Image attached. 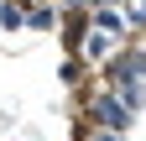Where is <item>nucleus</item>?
Segmentation results:
<instances>
[{
  "label": "nucleus",
  "mask_w": 146,
  "mask_h": 141,
  "mask_svg": "<svg viewBox=\"0 0 146 141\" xmlns=\"http://www.w3.org/2000/svg\"><path fill=\"white\" fill-rule=\"evenodd\" d=\"M94 5H120V0H89V11H94Z\"/></svg>",
  "instance_id": "9d476101"
},
{
  "label": "nucleus",
  "mask_w": 146,
  "mask_h": 141,
  "mask_svg": "<svg viewBox=\"0 0 146 141\" xmlns=\"http://www.w3.org/2000/svg\"><path fill=\"white\" fill-rule=\"evenodd\" d=\"M84 141H125V131H84Z\"/></svg>",
  "instance_id": "6e6552de"
},
{
  "label": "nucleus",
  "mask_w": 146,
  "mask_h": 141,
  "mask_svg": "<svg viewBox=\"0 0 146 141\" xmlns=\"http://www.w3.org/2000/svg\"><path fill=\"white\" fill-rule=\"evenodd\" d=\"M89 26L110 31V37H125V26H131V11H120V5H94V16H89Z\"/></svg>",
  "instance_id": "f03ea898"
},
{
  "label": "nucleus",
  "mask_w": 146,
  "mask_h": 141,
  "mask_svg": "<svg viewBox=\"0 0 146 141\" xmlns=\"http://www.w3.org/2000/svg\"><path fill=\"white\" fill-rule=\"evenodd\" d=\"M84 31H89V16H84V11H68V21H63V42H68V52H78Z\"/></svg>",
  "instance_id": "20e7f679"
},
{
  "label": "nucleus",
  "mask_w": 146,
  "mask_h": 141,
  "mask_svg": "<svg viewBox=\"0 0 146 141\" xmlns=\"http://www.w3.org/2000/svg\"><path fill=\"white\" fill-rule=\"evenodd\" d=\"M89 120H94L99 131H131L136 110H131V104H125L115 89H104V94H94V99H89Z\"/></svg>",
  "instance_id": "f257e3e1"
},
{
  "label": "nucleus",
  "mask_w": 146,
  "mask_h": 141,
  "mask_svg": "<svg viewBox=\"0 0 146 141\" xmlns=\"http://www.w3.org/2000/svg\"><path fill=\"white\" fill-rule=\"evenodd\" d=\"M58 78H63V84H78V78H84V63H78V52H73V58H63Z\"/></svg>",
  "instance_id": "0eeeda50"
},
{
  "label": "nucleus",
  "mask_w": 146,
  "mask_h": 141,
  "mask_svg": "<svg viewBox=\"0 0 146 141\" xmlns=\"http://www.w3.org/2000/svg\"><path fill=\"white\" fill-rule=\"evenodd\" d=\"M0 26H5V31H21V26H26V5H16V0H0Z\"/></svg>",
  "instance_id": "423d86ee"
},
{
  "label": "nucleus",
  "mask_w": 146,
  "mask_h": 141,
  "mask_svg": "<svg viewBox=\"0 0 146 141\" xmlns=\"http://www.w3.org/2000/svg\"><path fill=\"white\" fill-rule=\"evenodd\" d=\"M115 47H120V37H110V31H99V26H89L84 42H78V52H84V58H94V63H104Z\"/></svg>",
  "instance_id": "7ed1b4c3"
},
{
  "label": "nucleus",
  "mask_w": 146,
  "mask_h": 141,
  "mask_svg": "<svg viewBox=\"0 0 146 141\" xmlns=\"http://www.w3.org/2000/svg\"><path fill=\"white\" fill-rule=\"evenodd\" d=\"M26 26L31 31H52L58 26V5H26Z\"/></svg>",
  "instance_id": "39448f33"
},
{
  "label": "nucleus",
  "mask_w": 146,
  "mask_h": 141,
  "mask_svg": "<svg viewBox=\"0 0 146 141\" xmlns=\"http://www.w3.org/2000/svg\"><path fill=\"white\" fill-rule=\"evenodd\" d=\"M131 26H146V0H141V11H131Z\"/></svg>",
  "instance_id": "1a4fd4ad"
}]
</instances>
